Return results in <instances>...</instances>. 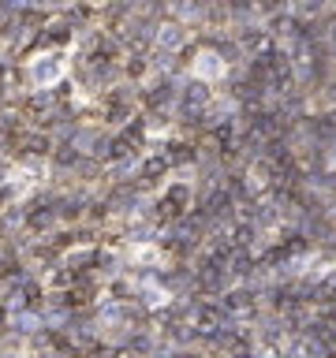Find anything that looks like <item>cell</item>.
Here are the masks:
<instances>
[{"instance_id":"cell-1","label":"cell","mask_w":336,"mask_h":358,"mask_svg":"<svg viewBox=\"0 0 336 358\" xmlns=\"http://www.w3.org/2000/svg\"><path fill=\"white\" fill-rule=\"evenodd\" d=\"M60 75H64V60H60V56H38V60L30 64V83L34 86H52Z\"/></svg>"}]
</instances>
